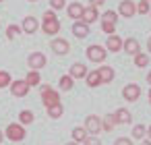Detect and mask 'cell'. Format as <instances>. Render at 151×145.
Returning <instances> with one entry per match:
<instances>
[{"mask_svg":"<svg viewBox=\"0 0 151 145\" xmlns=\"http://www.w3.org/2000/svg\"><path fill=\"white\" fill-rule=\"evenodd\" d=\"M122 97H124L126 102H137V100L141 97V85H137V83H128V85H124V89H122Z\"/></svg>","mask_w":151,"mask_h":145,"instance_id":"cell-10","label":"cell"},{"mask_svg":"<svg viewBox=\"0 0 151 145\" xmlns=\"http://www.w3.org/2000/svg\"><path fill=\"white\" fill-rule=\"evenodd\" d=\"M149 11H151V4L147 0H139L137 2V15H149Z\"/></svg>","mask_w":151,"mask_h":145,"instance_id":"cell-31","label":"cell"},{"mask_svg":"<svg viewBox=\"0 0 151 145\" xmlns=\"http://www.w3.org/2000/svg\"><path fill=\"white\" fill-rule=\"evenodd\" d=\"M42 104H44L46 108L60 104V93H58L52 85H42Z\"/></svg>","mask_w":151,"mask_h":145,"instance_id":"cell-3","label":"cell"},{"mask_svg":"<svg viewBox=\"0 0 151 145\" xmlns=\"http://www.w3.org/2000/svg\"><path fill=\"white\" fill-rule=\"evenodd\" d=\"M101 4H106V0H89V6H95V9H99Z\"/></svg>","mask_w":151,"mask_h":145,"instance_id":"cell-37","label":"cell"},{"mask_svg":"<svg viewBox=\"0 0 151 145\" xmlns=\"http://www.w3.org/2000/svg\"><path fill=\"white\" fill-rule=\"evenodd\" d=\"M122 44H124V40H122L120 35H116V33H114V35H108V40H106L104 48H106L108 52H116V54H118V52L122 50Z\"/></svg>","mask_w":151,"mask_h":145,"instance_id":"cell-11","label":"cell"},{"mask_svg":"<svg viewBox=\"0 0 151 145\" xmlns=\"http://www.w3.org/2000/svg\"><path fill=\"white\" fill-rule=\"evenodd\" d=\"M50 9L56 13V11H62L66 9V0H50Z\"/></svg>","mask_w":151,"mask_h":145,"instance_id":"cell-34","label":"cell"},{"mask_svg":"<svg viewBox=\"0 0 151 145\" xmlns=\"http://www.w3.org/2000/svg\"><path fill=\"white\" fill-rule=\"evenodd\" d=\"M149 15H151V11H149Z\"/></svg>","mask_w":151,"mask_h":145,"instance_id":"cell-47","label":"cell"},{"mask_svg":"<svg viewBox=\"0 0 151 145\" xmlns=\"http://www.w3.org/2000/svg\"><path fill=\"white\" fill-rule=\"evenodd\" d=\"M83 145H101V141H99L97 137H91V135H89V137L83 141Z\"/></svg>","mask_w":151,"mask_h":145,"instance_id":"cell-36","label":"cell"},{"mask_svg":"<svg viewBox=\"0 0 151 145\" xmlns=\"http://www.w3.org/2000/svg\"><path fill=\"white\" fill-rule=\"evenodd\" d=\"M42 31L46 33V35H58L60 33V21H58V17H56V13L50 9V11H46L44 13V23H42Z\"/></svg>","mask_w":151,"mask_h":145,"instance_id":"cell-1","label":"cell"},{"mask_svg":"<svg viewBox=\"0 0 151 145\" xmlns=\"http://www.w3.org/2000/svg\"><path fill=\"white\" fill-rule=\"evenodd\" d=\"M101 21H108V23H116L118 21V13L116 11H106L101 15Z\"/></svg>","mask_w":151,"mask_h":145,"instance_id":"cell-33","label":"cell"},{"mask_svg":"<svg viewBox=\"0 0 151 145\" xmlns=\"http://www.w3.org/2000/svg\"><path fill=\"white\" fill-rule=\"evenodd\" d=\"M13 83V77L9 71H0V89H4V87H11Z\"/></svg>","mask_w":151,"mask_h":145,"instance_id":"cell-30","label":"cell"},{"mask_svg":"<svg viewBox=\"0 0 151 145\" xmlns=\"http://www.w3.org/2000/svg\"><path fill=\"white\" fill-rule=\"evenodd\" d=\"M147 139L151 141V126H147Z\"/></svg>","mask_w":151,"mask_h":145,"instance_id":"cell-42","label":"cell"},{"mask_svg":"<svg viewBox=\"0 0 151 145\" xmlns=\"http://www.w3.org/2000/svg\"><path fill=\"white\" fill-rule=\"evenodd\" d=\"M50 48H52V52L56 54V56H66L68 52H70V44H68V40H64V38H52V42H50Z\"/></svg>","mask_w":151,"mask_h":145,"instance_id":"cell-5","label":"cell"},{"mask_svg":"<svg viewBox=\"0 0 151 145\" xmlns=\"http://www.w3.org/2000/svg\"><path fill=\"white\" fill-rule=\"evenodd\" d=\"M132 58H134V64H137L139 69H145V66L149 64V54H145V52H139V54H134Z\"/></svg>","mask_w":151,"mask_h":145,"instance_id":"cell-29","label":"cell"},{"mask_svg":"<svg viewBox=\"0 0 151 145\" xmlns=\"http://www.w3.org/2000/svg\"><path fill=\"white\" fill-rule=\"evenodd\" d=\"M145 79H147V83H149V85H151V71H149V73H147V77H145Z\"/></svg>","mask_w":151,"mask_h":145,"instance_id":"cell-41","label":"cell"},{"mask_svg":"<svg viewBox=\"0 0 151 145\" xmlns=\"http://www.w3.org/2000/svg\"><path fill=\"white\" fill-rule=\"evenodd\" d=\"M97 19H99V13H97V9H95V6H85L81 21H83V23H87V25H91V23H95Z\"/></svg>","mask_w":151,"mask_h":145,"instance_id":"cell-18","label":"cell"},{"mask_svg":"<svg viewBox=\"0 0 151 145\" xmlns=\"http://www.w3.org/2000/svg\"><path fill=\"white\" fill-rule=\"evenodd\" d=\"M2 141H4V133H2V128H0V145H2Z\"/></svg>","mask_w":151,"mask_h":145,"instance_id":"cell-40","label":"cell"},{"mask_svg":"<svg viewBox=\"0 0 151 145\" xmlns=\"http://www.w3.org/2000/svg\"><path fill=\"white\" fill-rule=\"evenodd\" d=\"M114 145H134V143H132L130 137H118V139L114 141Z\"/></svg>","mask_w":151,"mask_h":145,"instance_id":"cell-35","label":"cell"},{"mask_svg":"<svg viewBox=\"0 0 151 145\" xmlns=\"http://www.w3.org/2000/svg\"><path fill=\"white\" fill-rule=\"evenodd\" d=\"M130 135H132V139L143 141V139H145V135H147V126H145V124H134V128L130 131Z\"/></svg>","mask_w":151,"mask_h":145,"instance_id":"cell-26","label":"cell"},{"mask_svg":"<svg viewBox=\"0 0 151 145\" xmlns=\"http://www.w3.org/2000/svg\"><path fill=\"white\" fill-rule=\"evenodd\" d=\"M89 25L87 23H83V21H75L73 23V35L75 38H79V40H83V38H87L89 35Z\"/></svg>","mask_w":151,"mask_h":145,"instance_id":"cell-15","label":"cell"},{"mask_svg":"<svg viewBox=\"0 0 151 145\" xmlns=\"http://www.w3.org/2000/svg\"><path fill=\"white\" fill-rule=\"evenodd\" d=\"M112 114H114L116 124H130V122H132V114H130L128 108H118V110L112 112Z\"/></svg>","mask_w":151,"mask_h":145,"instance_id":"cell-14","label":"cell"},{"mask_svg":"<svg viewBox=\"0 0 151 145\" xmlns=\"http://www.w3.org/2000/svg\"><path fill=\"white\" fill-rule=\"evenodd\" d=\"M21 29H23V33H29V35H33V33L40 29V21H37L33 15H29V17H25V19H23V23H21Z\"/></svg>","mask_w":151,"mask_h":145,"instance_id":"cell-12","label":"cell"},{"mask_svg":"<svg viewBox=\"0 0 151 145\" xmlns=\"http://www.w3.org/2000/svg\"><path fill=\"white\" fill-rule=\"evenodd\" d=\"M116 128V120H114V114H104L101 116V131L110 133Z\"/></svg>","mask_w":151,"mask_h":145,"instance_id":"cell-20","label":"cell"},{"mask_svg":"<svg viewBox=\"0 0 151 145\" xmlns=\"http://www.w3.org/2000/svg\"><path fill=\"white\" fill-rule=\"evenodd\" d=\"M21 33H23V29H21L19 25H15V23L6 27V40H11V42H13V40H17Z\"/></svg>","mask_w":151,"mask_h":145,"instance_id":"cell-27","label":"cell"},{"mask_svg":"<svg viewBox=\"0 0 151 145\" xmlns=\"http://www.w3.org/2000/svg\"><path fill=\"white\" fill-rule=\"evenodd\" d=\"M58 87H60V91H70L75 87V79L70 75H62L60 81H58Z\"/></svg>","mask_w":151,"mask_h":145,"instance_id":"cell-22","label":"cell"},{"mask_svg":"<svg viewBox=\"0 0 151 145\" xmlns=\"http://www.w3.org/2000/svg\"><path fill=\"white\" fill-rule=\"evenodd\" d=\"M11 93L15 95V97H25L27 93H29V85H27V81L25 79H13V83H11Z\"/></svg>","mask_w":151,"mask_h":145,"instance_id":"cell-8","label":"cell"},{"mask_svg":"<svg viewBox=\"0 0 151 145\" xmlns=\"http://www.w3.org/2000/svg\"><path fill=\"white\" fill-rule=\"evenodd\" d=\"M101 31L106 35H114L116 33V23H108V21H101Z\"/></svg>","mask_w":151,"mask_h":145,"instance_id":"cell-32","label":"cell"},{"mask_svg":"<svg viewBox=\"0 0 151 145\" xmlns=\"http://www.w3.org/2000/svg\"><path fill=\"white\" fill-rule=\"evenodd\" d=\"M118 15L124 17V19H130L137 15V2L134 0H122V2L118 4Z\"/></svg>","mask_w":151,"mask_h":145,"instance_id":"cell-9","label":"cell"},{"mask_svg":"<svg viewBox=\"0 0 151 145\" xmlns=\"http://www.w3.org/2000/svg\"><path fill=\"white\" fill-rule=\"evenodd\" d=\"M147 2H151V0H147Z\"/></svg>","mask_w":151,"mask_h":145,"instance_id":"cell-46","label":"cell"},{"mask_svg":"<svg viewBox=\"0 0 151 145\" xmlns=\"http://www.w3.org/2000/svg\"><path fill=\"white\" fill-rule=\"evenodd\" d=\"M87 137H89V135H87L85 126H75V128H73V141H75V143H81V145H83V141H85Z\"/></svg>","mask_w":151,"mask_h":145,"instance_id":"cell-25","label":"cell"},{"mask_svg":"<svg viewBox=\"0 0 151 145\" xmlns=\"http://www.w3.org/2000/svg\"><path fill=\"white\" fill-rule=\"evenodd\" d=\"M149 106H151V89H149Z\"/></svg>","mask_w":151,"mask_h":145,"instance_id":"cell-44","label":"cell"},{"mask_svg":"<svg viewBox=\"0 0 151 145\" xmlns=\"http://www.w3.org/2000/svg\"><path fill=\"white\" fill-rule=\"evenodd\" d=\"M139 145H151V141H149V139H143V141H141Z\"/></svg>","mask_w":151,"mask_h":145,"instance_id":"cell-39","label":"cell"},{"mask_svg":"<svg viewBox=\"0 0 151 145\" xmlns=\"http://www.w3.org/2000/svg\"><path fill=\"white\" fill-rule=\"evenodd\" d=\"M87 73H89V71H87L85 62H75V64L70 66V73H68V75H70L73 79H85Z\"/></svg>","mask_w":151,"mask_h":145,"instance_id":"cell-19","label":"cell"},{"mask_svg":"<svg viewBox=\"0 0 151 145\" xmlns=\"http://www.w3.org/2000/svg\"><path fill=\"white\" fill-rule=\"evenodd\" d=\"M85 83H87L89 87H99V85H101V79H99V73H97V69L87 73V77H85Z\"/></svg>","mask_w":151,"mask_h":145,"instance_id":"cell-21","label":"cell"},{"mask_svg":"<svg viewBox=\"0 0 151 145\" xmlns=\"http://www.w3.org/2000/svg\"><path fill=\"white\" fill-rule=\"evenodd\" d=\"M33 120H35V114H33L31 110H21V112H19V124L27 126V124H31Z\"/></svg>","mask_w":151,"mask_h":145,"instance_id":"cell-24","label":"cell"},{"mask_svg":"<svg viewBox=\"0 0 151 145\" xmlns=\"http://www.w3.org/2000/svg\"><path fill=\"white\" fill-rule=\"evenodd\" d=\"M29 2H37V0H29Z\"/></svg>","mask_w":151,"mask_h":145,"instance_id":"cell-45","label":"cell"},{"mask_svg":"<svg viewBox=\"0 0 151 145\" xmlns=\"http://www.w3.org/2000/svg\"><path fill=\"white\" fill-rule=\"evenodd\" d=\"M27 64H29V71H42L48 64V58L44 52H31L27 56Z\"/></svg>","mask_w":151,"mask_h":145,"instance_id":"cell-6","label":"cell"},{"mask_svg":"<svg viewBox=\"0 0 151 145\" xmlns=\"http://www.w3.org/2000/svg\"><path fill=\"white\" fill-rule=\"evenodd\" d=\"M147 52H149V54H151V35H149V38H147Z\"/></svg>","mask_w":151,"mask_h":145,"instance_id":"cell-38","label":"cell"},{"mask_svg":"<svg viewBox=\"0 0 151 145\" xmlns=\"http://www.w3.org/2000/svg\"><path fill=\"white\" fill-rule=\"evenodd\" d=\"M25 137H27V131H25V126L19 124V122H11V124L4 128V139H9V141H13V143H19V141H23Z\"/></svg>","mask_w":151,"mask_h":145,"instance_id":"cell-2","label":"cell"},{"mask_svg":"<svg viewBox=\"0 0 151 145\" xmlns=\"http://www.w3.org/2000/svg\"><path fill=\"white\" fill-rule=\"evenodd\" d=\"M83 11H85V6H83L81 2H70V4L66 6V15H68V19H73V21H81Z\"/></svg>","mask_w":151,"mask_h":145,"instance_id":"cell-13","label":"cell"},{"mask_svg":"<svg viewBox=\"0 0 151 145\" xmlns=\"http://www.w3.org/2000/svg\"><path fill=\"white\" fill-rule=\"evenodd\" d=\"M46 110H48V116H50V118H54V120H56V118H60V116L64 114V106H62V104L50 106V108H46Z\"/></svg>","mask_w":151,"mask_h":145,"instance_id":"cell-28","label":"cell"},{"mask_svg":"<svg viewBox=\"0 0 151 145\" xmlns=\"http://www.w3.org/2000/svg\"><path fill=\"white\" fill-rule=\"evenodd\" d=\"M0 2H2V0H0Z\"/></svg>","mask_w":151,"mask_h":145,"instance_id":"cell-48","label":"cell"},{"mask_svg":"<svg viewBox=\"0 0 151 145\" xmlns=\"http://www.w3.org/2000/svg\"><path fill=\"white\" fill-rule=\"evenodd\" d=\"M122 50H124L126 54L134 56V54H139V52H141V46H139L137 38H126V40H124V44H122Z\"/></svg>","mask_w":151,"mask_h":145,"instance_id":"cell-16","label":"cell"},{"mask_svg":"<svg viewBox=\"0 0 151 145\" xmlns=\"http://www.w3.org/2000/svg\"><path fill=\"white\" fill-rule=\"evenodd\" d=\"M97 73H99L101 83H112V81H114V77H116V73H114V69H112L110 64H101V66L97 69Z\"/></svg>","mask_w":151,"mask_h":145,"instance_id":"cell-17","label":"cell"},{"mask_svg":"<svg viewBox=\"0 0 151 145\" xmlns=\"http://www.w3.org/2000/svg\"><path fill=\"white\" fill-rule=\"evenodd\" d=\"M106 56H108V50H106L104 46H99V44H93V46L87 48V58H89V62L101 64V62L106 60Z\"/></svg>","mask_w":151,"mask_h":145,"instance_id":"cell-4","label":"cell"},{"mask_svg":"<svg viewBox=\"0 0 151 145\" xmlns=\"http://www.w3.org/2000/svg\"><path fill=\"white\" fill-rule=\"evenodd\" d=\"M66 145H81V143H75V141H70V143H66Z\"/></svg>","mask_w":151,"mask_h":145,"instance_id":"cell-43","label":"cell"},{"mask_svg":"<svg viewBox=\"0 0 151 145\" xmlns=\"http://www.w3.org/2000/svg\"><path fill=\"white\" fill-rule=\"evenodd\" d=\"M85 131H87V135L97 137V135L101 133V118L95 116V114H89V116L85 118Z\"/></svg>","mask_w":151,"mask_h":145,"instance_id":"cell-7","label":"cell"},{"mask_svg":"<svg viewBox=\"0 0 151 145\" xmlns=\"http://www.w3.org/2000/svg\"><path fill=\"white\" fill-rule=\"evenodd\" d=\"M25 81H27L29 87H37V85L42 83V75H40V71H29L27 77H25Z\"/></svg>","mask_w":151,"mask_h":145,"instance_id":"cell-23","label":"cell"}]
</instances>
